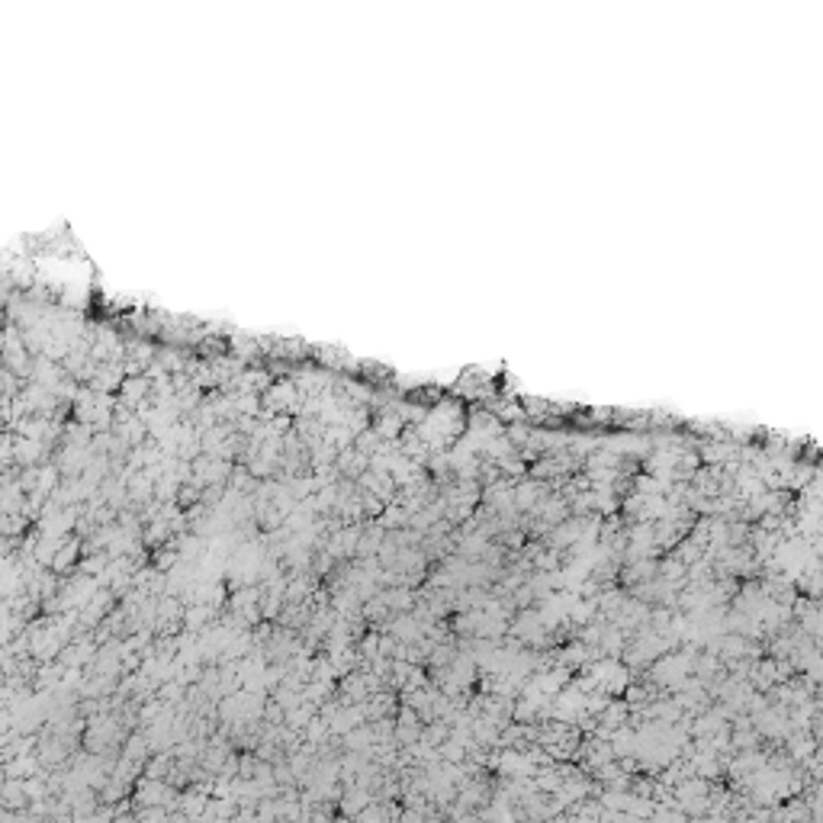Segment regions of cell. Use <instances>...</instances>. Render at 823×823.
<instances>
[{"instance_id": "cell-1", "label": "cell", "mask_w": 823, "mask_h": 823, "mask_svg": "<svg viewBox=\"0 0 823 823\" xmlns=\"http://www.w3.org/2000/svg\"><path fill=\"white\" fill-rule=\"evenodd\" d=\"M370 804H373V798L367 788H354V791H348L344 798H338V808H341L344 817H357L360 810L370 808Z\"/></svg>"}]
</instances>
